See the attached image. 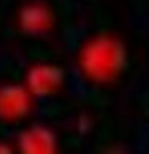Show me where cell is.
<instances>
[{
	"instance_id": "obj_1",
	"label": "cell",
	"mask_w": 149,
	"mask_h": 154,
	"mask_svg": "<svg viewBox=\"0 0 149 154\" xmlns=\"http://www.w3.org/2000/svg\"><path fill=\"white\" fill-rule=\"evenodd\" d=\"M128 63L125 43L117 37H96L84 51V66H87L90 79L96 82H112L123 72Z\"/></svg>"
}]
</instances>
